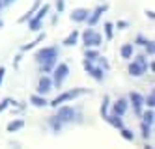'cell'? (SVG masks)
<instances>
[{"mask_svg":"<svg viewBox=\"0 0 155 149\" xmlns=\"http://www.w3.org/2000/svg\"><path fill=\"white\" fill-rule=\"evenodd\" d=\"M0 26H2V21H0Z\"/></svg>","mask_w":155,"mask_h":149,"instance_id":"cell-22","label":"cell"},{"mask_svg":"<svg viewBox=\"0 0 155 149\" xmlns=\"http://www.w3.org/2000/svg\"><path fill=\"white\" fill-rule=\"evenodd\" d=\"M148 106H153V95L148 97Z\"/></svg>","mask_w":155,"mask_h":149,"instance_id":"cell-19","label":"cell"},{"mask_svg":"<svg viewBox=\"0 0 155 149\" xmlns=\"http://www.w3.org/2000/svg\"><path fill=\"white\" fill-rule=\"evenodd\" d=\"M69 73V67L65 65V63H62V65H58V69L54 71V82H56V86H60L62 84V78Z\"/></svg>","mask_w":155,"mask_h":149,"instance_id":"cell-3","label":"cell"},{"mask_svg":"<svg viewBox=\"0 0 155 149\" xmlns=\"http://www.w3.org/2000/svg\"><path fill=\"white\" fill-rule=\"evenodd\" d=\"M51 86H52V82H51V78H47V76H43V78L39 80V84H38V91H39V93H47V91L51 89Z\"/></svg>","mask_w":155,"mask_h":149,"instance_id":"cell-5","label":"cell"},{"mask_svg":"<svg viewBox=\"0 0 155 149\" xmlns=\"http://www.w3.org/2000/svg\"><path fill=\"white\" fill-rule=\"evenodd\" d=\"M54 56H56V49H52V47H47V49H43V50H39L38 54H36V58H38V62L39 63H43V62H52L54 60Z\"/></svg>","mask_w":155,"mask_h":149,"instance_id":"cell-2","label":"cell"},{"mask_svg":"<svg viewBox=\"0 0 155 149\" xmlns=\"http://www.w3.org/2000/svg\"><path fill=\"white\" fill-rule=\"evenodd\" d=\"M32 102H34L36 106H45L47 105V101L41 99V97H38V95H32Z\"/></svg>","mask_w":155,"mask_h":149,"instance_id":"cell-13","label":"cell"},{"mask_svg":"<svg viewBox=\"0 0 155 149\" xmlns=\"http://www.w3.org/2000/svg\"><path fill=\"white\" fill-rule=\"evenodd\" d=\"M131 99H133V105H135V110H137V114L140 116V102H142V97H140L138 93H131Z\"/></svg>","mask_w":155,"mask_h":149,"instance_id":"cell-9","label":"cell"},{"mask_svg":"<svg viewBox=\"0 0 155 149\" xmlns=\"http://www.w3.org/2000/svg\"><path fill=\"white\" fill-rule=\"evenodd\" d=\"M9 102H12L9 99H4V101H2V105H0V112H2V110H4V108H6V106L9 105Z\"/></svg>","mask_w":155,"mask_h":149,"instance_id":"cell-17","label":"cell"},{"mask_svg":"<svg viewBox=\"0 0 155 149\" xmlns=\"http://www.w3.org/2000/svg\"><path fill=\"white\" fill-rule=\"evenodd\" d=\"M71 116H73V110L71 108H62L60 112H58V119H62V121H68V119H71Z\"/></svg>","mask_w":155,"mask_h":149,"instance_id":"cell-7","label":"cell"},{"mask_svg":"<svg viewBox=\"0 0 155 149\" xmlns=\"http://www.w3.org/2000/svg\"><path fill=\"white\" fill-rule=\"evenodd\" d=\"M131 54H133V47L131 45H124L121 47V58H129Z\"/></svg>","mask_w":155,"mask_h":149,"instance_id":"cell-11","label":"cell"},{"mask_svg":"<svg viewBox=\"0 0 155 149\" xmlns=\"http://www.w3.org/2000/svg\"><path fill=\"white\" fill-rule=\"evenodd\" d=\"M82 37H84V43L86 45H90V47H92V45H94V47H97V45L99 43H101V37H99V34L95 32V30H86L84 34H82Z\"/></svg>","mask_w":155,"mask_h":149,"instance_id":"cell-1","label":"cell"},{"mask_svg":"<svg viewBox=\"0 0 155 149\" xmlns=\"http://www.w3.org/2000/svg\"><path fill=\"white\" fill-rule=\"evenodd\" d=\"M127 110V102L125 101H118V102H114V112L118 114V116H121Z\"/></svg>","mask_w":155,"mask_h":149,"instance_id":"cell-8","label":"cell"},{"mask_svg":"<svg viewBox=\"0 0 155 149\" xmlns=\"http://www.w3.org/2000/svg\"><path fill=\"white\" fill-rule=\"evenodd\" d=\"M79 93H81V89H75V91H69V93H62V95H60L58 99H54V101L51 102V105H52V106H58L60 102H64V101H69V99H73L75 95H79Z\"/></svg>","mask_w":155,"mask_h":149,"instance_id":"cell-4","label":"cell"},{"mask_svg":"<svg viewBox=\"0 0 155 149\" xmlns=\"http://www.w3.org/2000/svg\"><path fill=\"white\" fill-rule=\"evenodd\" d=\"M144 123H146V125H151V123H153V114H151V112H146V114H144Z\"/></svg>","mask_w":155,"mask_h":149,"instance_id":"cell-14","label":"cell"},{"mask_svg":"<svg viewBox=\"0 0 155 149\" xmlns=\"http://www.w3.org/2000/svg\"><path fill=\"white\" fill-rule=\"evenodd\" d=\"M21 127H23V119H17V121H13V123H9V125H8V131H9V132H13V131L21 129Z\"/></svg>","mask_w":155,"mask_h":149,"instance_id":"cell-10","label":"cell"},{"mask_svg":"<svg viewBox=\"0 0 155 149\" xmlns=\"http://www.w3.org/2000/svg\"><path fill=\"white\" fill-rule=\"evenodd\" d=\"M77 37H79V32H77V30H75V32L71 34V36H69V37H65V41H64V43H65V45H75V41H77Z\"/></svg>","mask_w":155,"mask_h":149,"instance_id":"cell-12","label":"cell"},{"mask_svg":"<svg viewBox=\"0 0 155 149\" xmlns=\"http://www.w3.org/2000/svg\"><path fill=\"white\" fill-rule=\"evenodd\" d=\"M2 2H4V4H9V2H13V0H2Z\"/></svg>","mask_w":155,"mask_h":149,"instance_id":"cell-21","label":"cell"},{"mask_svg":"<svg viewBox=\"0 0 155 149\" xmlns=\"http://www.w3.org/2000/svg\"><path fill=\"white\" fill-rule=\"evenodd\" d=\"M121 136H124L125 140H133V134H131V131H124V132H121Z\"/></svg>","mask_w":155,"mask_h":149,"instance_id":"cell-16","label":"cell"},{"mask_svg":"<svg viewBox=\"0 0 155 149\" xmlns=\"http://www.w3.org/2000/svg\"><path fill=\"white\" fill-rule=\"evenodd\" d=\"M105 28H107V37L110 39V37H112V24H110V22H107Z\"/></svg>","mask_w":155,"mask_h":149,"instance_id":"cell-15","label":"cell"},{"mask_svg":"<svg viewBox=\"0 0 155 149\" xmlns=\"http://www.w3.org/2000/svg\"><path fill=\"white\" fill-rule=\"evenodd\" d=\"M56 8L58 11H64V0H56Z\"/></svg>","mask_w":155,"mask_h":149,"instance_id":"cell-18","label":"cell"},{"mask_svg":"<svg viewBox=\"0 0 155 149\" xmlns=\"http://www.w3.org/2000/svg\"><path fill=\"white\" fill-rule=\"evenodd\" d=\"M88 17V9H75L71 13V19L73 21H84Z\"/></svg>","mask_w":155,"mask_h":149,"instance_id":"cell-6","label":"cell"},{"mask_svg":"<svg viewBox=\"0 0 155 149\" xmlns=\"http://www.w3.org/2000/svg\"><path fill=\"white\" fill-rule=\"evenodd\" d=\"M2 76H4V69H0V82H2Z\"/></svg>","mask_w":155,"mask_h":149,"instance_id":"cell-20","label":"cell"}]
</instances>
